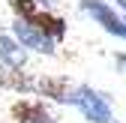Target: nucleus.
<instances>
[{"mask_svg":"<svg viewBox=\"0 0 126 123\" xmlns=\"http://www.w3.org/2000/svg\"><path fill=\"white\" fill-rule=\"evenodd\" d=\"M69 102L78 105L81 114H84L90 123H111V105H108V99H105L102 93H96L93 87H78Z\"/></svg>","mask_w":126,"mask_h":123,"instance_id":"1","label":"nucleus"},{"mask_svg":"<svg viewBox=\"0 0 126 123\" xmlns=\"http://www.w3.org/2000/svg\"><path fill=\"white\" fill-rule=\"evenodd\" d=\"M12 33H15V39L21 42V48L39 51V54H54V39H48L42 30H36L33 24L24 21V18H18V21L12 24Z\"/></svg>","mask_w":126,"mask_h":123,"instance_id":"2","label":"nucleus"},{"mask_svg":"<svg viewBox=\"0 0 126 123\" xmlns=\"http://www.w3.org/2000/svg\"><path fill=\"white\" fill-rule=\"evenodd\" d=\"M81 9L90 12V15H93V21L102 24L108 33H114V36L126 39V21L117 18V12L108 6V3H102V0H81Z\"/></svg>","mask_w":126,"mask_h":123,"instance_id":"3","label":"nucleus"},{"mask_svg":"<svg viewBox=\"0 0 126 123\" xmlns=\"http://www.w3.org/2000/svg\"><path fill=\"white\" fill-rule=\"evenodd\" d=\"M12 117L15 123H57L42 102H27V99L12 105Z\"/></svg>","mask_w":126,"mask_h":123,"instance_id":"4","label":"nucleus"},{"mask_svg":"<svg viewBox=\"0 0 126 123\" xmlns=\"http://www.w3.org/2000/svg\"><path fill=\"white\" fill-rule=\"evenodd\" d=\"M30 24H33L36 30H42L48 39H54V42H60L63 36H66V21L63 18H57V15H48V12H36L33 18H30Z\"/></svg>","mask_w":126,"mask_h":123,"instance_id":"5","label":"nucleus"},{"mask_svg":"<svg viewBox=\"0 0 126 123\" xmlns=\"http://www.w3.org/2000/svg\"><path fill=\"white\" fill-rule=\"evenodd\" d=\"M0 60L9 69H21L24 66V48H18L9 36H0Z\"/></svg>","mask_w":126,"mask_h":123,"instance_id":"6","label":"nucleus"},{"mask_svg":"<svg viewBox=\"0 0 126 123\" xmlns=\"http://www.w3.org/2000/svg\"><path fill=\"white\" fill-rule=\"evenodd\" d=\"M39 90H42L45 96L57 99V102H69V99H72L66 78H42V81H39Z\"/></svg>","mask_w":126,"mask_h":123,"instance_id":"7","label":"nucleus"},{"mask_svg":"<svg viewBox=\"0 0 126 123\" xmlns=\"http://www.w3.org/2000/svg\"><path fill=\"white\" fill-rule=\"evenodd\" d=\"M9 6H12L15 15L24 18V21H30V18L36 15V3H33V0H9Z\"/></svg>","mask_w":126,"mask_h":123,"instance_id":"8","label":"nucleus"},{"mask_svg":"<svg viewBox=\"0 0 126 123\" xmlns=\"http://www.w3.org/2000/svg\"><path fill=\"white\" fill-rule=\"evenodd\" d=\"M117 63H123V66H126V54H120V57H117Z\"/></svg>","mask_w":126,"mask_h":123,"instance_id":"9","label":"nucleus"},{"mask_svg":"<svg viewBox=\"0 0 126 123\" xmlns=\"http://www.w3.org/2000/svg\"><path fill=\"white\" fill-rule=\"evenodd\" d=\"M117 6H120V9H126V0H117Z\"/></svg>","mask_w":126,"mask_h":123,"instance_id":"10","label":"nucleus"}]
</instances>
